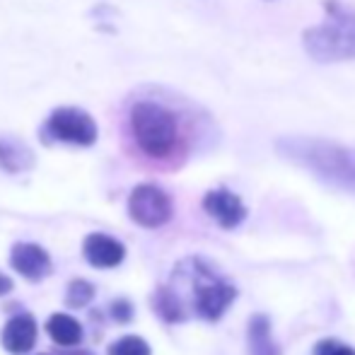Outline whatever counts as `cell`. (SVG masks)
Wrapping results in <instances>:
<instances>
[{"instance_id": "cell-2", "label": "cell", "mask_w": 355, "mask_h": 355, "mask_svg": "<svg viewBox=\"0 0 355 355\" xmlns=\"http://www.w3.org/2000/svg\"><path fill=\"white\" fill-rule=\"evenodd\" d=\"M131 133L148 157L164 159L179 143L177 116L157 102H138L131 109Z\"/></svg>"}, {"instance_id": "cell-15", "label": "cell", "mask_w": 355, "mask_h": 355, "mask_svg": "<svg viewBox=\"0 0 355 355\" xmlns=\"http://www.w3.org/2000/svg\"><path fill=\"white\" fill-rule=\"evenodd\" d=\"M109 355H150V346L141 336H123L109 346Z\"/></svg>"}, {"instance_id": "cell-16", "label": "cell", "mask_w": 355, "mask_h": 355, "mask_svg": "<svg viewBox=\"0 0 355 355\" xmlns=\"http://www.w3.org/2000/svg\"><path fill=\"white\" fill-rule=\"evenodd\" d=\"M314 353L317 355H355V351L351 346H343V343L334 341V338H327V341L317 343Z\"/></svg>"}, {"instance_id": "cell-8", "label": "cell", "mask_w": 355, "mask_h": 355, "mask_svg": "<svg viewBox=\"0 0 355 355\" xmlns=\"http://www.w3.org/2000/svg\"><path fill=\"white\" fill-rule=\"evenodd\" d=\"M10 263L27 281H42L51 273V257L46 254V249L32 242L15 244L12 254H10Z\"/></svg>"}, {"instance_id": "cell-17", "label": "cell", "mask_w": 355, "mask_h": 355, "mask_svg": "<svg viewBox=\"0 0 355 355\" xmlns=\"http://www.w3.org/2000/svg\"><path fill=\"white\" fill-rule=\"evenodd\" d=\"M112 314L114 319H116L119 324H128L133 319V307L128 300H116V302L112 304Z\"/></svg>"}, {"instance_id": "cell-11", "label": "cell", "mask_w": 355, "mask_h": 355, "mask_svg": "<svg viewBox=\"0 0 355 355\" xmlns=\"http://www.w3.org/2000/svg\"><path fill=\"white\" fill-rule=\"evenodd\" d=\"M249 355H281L278 343L271 338V324L263 314H254L249 322Z\"/></svg>"}, {"instance_id": "cell-19", "label": "cell", "mask_w": 355, "mask_h": 355, "mask_svg": "<svg viewBox=\"0 0 355 355\" xmlns=\"http://www.w3.org/2000/svg\"><path fill=\"white\" fill-rule=\"evenodd\" d=\"M63 355H92V353H63Z\"/></svg>"}, {"instance_id": "cell-1", "label": "cell", "mask_w": 355, "mask_h": 355, "mask_svg": "<svg viewBox=\"0 0 355 355\" xmlns=\"http://www.w3.org/2000/svg\"><path fill=\"white\" fill-rule=\"evenodd\" d=\"M285 159L300 164L336 189L355 191V150L319 138H281L276 143Z\"/></svg>"}, {"instance_id": "cell-5", "label": "cell", "mask_w": 355, "mask_h": 355, "mask_svg": "<svg viewBox=\"0 0 355 355\" xmlns=\"http://www.w3.org/2000/svg\"><path fill=\"white\" fill-rule=\"evenodd\" d=\"M49 138L58 143H71V145H94L97 143V123L85 109L78 107H61L49 116L46 126H44Z\"/></svg>"}, {"instance_id": "cell-4", "label": "cell", "mask_w": 355, "mask_h": 355, "mask_svg": "<svg viewBox=\"0 0 355 355\" xmlns=\"http://www.w3.org/2000/svg\"><path fill=\"white\" fill-rule=\"evenodd\" d=\"M302 46L314 61H355V15H338L302 34Z\"/></svg>"}, {"instance_id": "cell-9", "label": "cell", "mask_w": 355, "mask_h": 355, "mask_svg": "<svg viewBox=\"0 0 355 355\" xmlns=\"http://www.w3.org/2000/svg\"><path fill=\"white\" fill-rule=\"evenodd\" d=\"M83 254L94 268H114L123 261L126 249H123V244L119 239L109 237V234L92 232L85 237Z\"/></svg>"}, {"instance_id": "cell-6", "label": "cell", "mask_w": 355, "mask_h": 355, "mask_svg": "<svg viewBox=\"0 0 355 355\" xmlns=\"http://www.w3.org/2000/svg\"><path fill=\"white\" fill-rule=\"evenodd\" d=\"M128 215L141 227H162L172 218V198L155 184H141L131 191Z\"/></svg>"}, {"instance_id": "cell-12", "label": "cell", "mask_w": 355, "mask_h": 355, "mask_svg": "<svg viewBox=\"0 0 355 355\" xmlns=\"http://www.w3.org/2000/svg\"><path fill=\"white\" fill-rule=\"evenodd\" d=\"M46 331L58 346L63 348H71V346H78L83 341V327L80 322L71 314H51V319L46 322Z\"/></svg>"}, {"instance_id": "cell-18", "label": "cell", "mask_w": 355, "mask_h": 355, "mask_svg": "<svg viewBox=\"0 0 355 355\" xmlns=\"http://www.w3.org/2000/svg\"><path fill=\"white\" fill-rule=\"evenodd\" d=\"M10 290H12V281H10V278H5V276H0V295L10 293Z\"/></svg>"}, {"instance_id": "cell-14", "label": "cell", "mask_w": 355, "mask_h": 355, "mask_svg": "<svg viewBox=\"0 0 355 355\" xmlns=\"http://www.w3.org/2000/svg\"><path fill=\"white\" fill-rule=\"evenodd\" d=\"M92 297H94V288H92V283H87V281H73L71 285H68V293H66V302H68V307H87L89 302H92Z\"/></svg>"}, {"instance_id": "cell-13", "label": "cell", "mask_w": 355, "mask_h": 355, "mask_svg": "<svg viewBox=\"0 0 355 355\" xmlns=\"http://www.w3.org/2000/svg\"><path fill=\"white\" fill-rule=\"evenodd\" d=\"M32 164V153L24 148H19L17 143L0 141V167L8 169V172H19V169H27Z\"/></svg>"}, {"instance_id": "cell-10", "label": "cell", "mask_w": 355, "mask_h": 355, "mask_svg": "<svg viewBox=\"0 0 355 355\" xmlns=\"http://www.w3.org/2000/svg\"><path fill=\"white\" fill-rule=\"evenodd\" d=\"M37 322L32 314H15L3 329V346L12 355H24L34 348L37 343Z\"/></svg>"}, {"instance_id": "cell-3", "label": "cell", "mask_w": 355, "mask_h": 355, "mask_svg": "<svg viewBox=\"0 0 355 355\" xmlns=\"http://www.w3.org/2000/svg\"><path fill=\"white\" fill-rule=\"evenodd\" d=\"M179 276H184L191 293V307L206 322H218L230 309L232 300L237 297V290L232 283L220 278L213 268H208L203 261H184L179 266Z\"/></svg>"}, {"instance_id": "cell-7", "label": "cell", "mask_w": 355, "mask_h": 355, "mask_svg": "<svg viewBox=\"0 0 355 355\" xmlns=\"http://www.w3.org/2000/svg\"><path fill=\"white\" fill-rule=\"evenodd\" d=\"M203 208H206V213L225 230L237 227V225L247 218V208H244L242 198L234 196L227 189L208 191L206 198H203Z\"/></svg>"}]
</instances>
